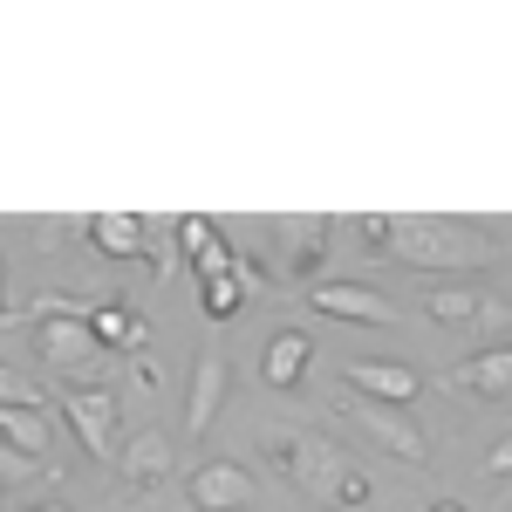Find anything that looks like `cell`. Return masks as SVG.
I'll return each mask as SVG.
<instances>
[{
  "mask_svg": "<svg viewBox=\"0 0 512 512\" xmlns=\"http://www.w3.org/2000/svg\"><path fill=\"white\" fill-rule=\"evenodd\" d=\"M390 260L417 267V274H478L499 267V239L485 233L478 219H444V212H410L390 226Z\"/></svg>",
  "mask_w": 512,
  "mask_h": 512,
  "instance_id": "6da1fadb",
  "label": "cell"
},
{
  "mask_svg": "<svg viewBox=\"0 0 512 512\" xmlns=\"http://www.w3.org/2000/svg\"><path fill=\"white\" fill-rule=\"evenodd\" d=\"M267 458L294 478L315 506H362L369 499V478L335 437L321 431H287V424H267Z\"/></svg>",
  "mask_w": 512,
  "mask_h": 512,
  "instance_id": "7a4b0ae2",
  "label": "cell"
},
{
  "mask_svg": "<svg viewBox=\"0 0 512 512\" xmlns=\"http://www.w3.org/2000/svg\"><path fill=\"white\" fill-rule=\"evenodd\" d=\"M335 417L349 424L362 444H376V451H390L396 465H410V472H424L431 465V437H424V424H410V410H396V403H376V396L362 390H335Z\"/></svg>",
  "mask_w": 512,
  "mask_h": 512,
  "instance_id": "3957f363",
  "label": "cell"
},
{
  "mask_svg": "<svg viewBox=\"0 0 512 512\" xmlns=\"http://www.w3.org/2000/svg\"><path fill=\"white\" fill-rule=\"evenodd\" d=\"M35 355L48 376H69V390H89V376H103V342L89 315H41L35 321Z\"/></svg>",
  "mask_w": 512,
  "mask_h": 512,
  "instance_id": "277c9868",
  "label": "cell"
},
{
  "mask_svg": "<svg viewBox=\"0 0 512 512\" xmlns=\"http://www.w3.org/2000/svg\"><path fill=\"white\" fill-rule=\"evenodd\" d=\"M185 506L192 512H246L253 506V472L239 458H205L185 472Z\"/></svg>",
  "mask_w": 512,
  "mask_h": 512,
  "instance_id": "5b68a950",
  "label": "cell"
},
{
  "mask_svg": "<svg viewBox=\"0 0 512 512\" xmlns=\"http://www.w3.org/2000/svg\"><path fill=\"white\" fill-rule=\"evenodd\" d=\"M171 458H178V451H171V431H158V424L137 431L117 451V499H151L164 478H171Z\"/></svg>",
  "mask_w": 512,
  "mask_h": 512,
  "instance_id": "8992f818",
  "label": "cell"
},
{
  "mask_svg": "<svg viewBox=\"0 0 512 512\" xmlns=\"http://www.w3.org/2000/svg\"><path fill=\"white\" fill-rule=\"evenodd\" d=\"M308 308L328 315V321H355V328H390L396 321V301L376 294V287H362V280H315L308 287Z\"/></svg>",
  "mask_w": 512,
  "mask_h": 512,
  "instance_id": "52a82bcc",
  "label": "cell"
},
{
  "mask_svg": "<svg viewBox=\"0 0 512 512\" xmlns=\"http://www.w3.org/2000/svg\"><path fill=\"white\" fill-rule=\"evenodd\" d=\"M424 315H431L437 328H451V335H478V328L512 321V301L478 294V287H431V294H424Z\"/></svg>",
  "mask_w": 512,
  "mask_h": 512,
  "instance_id": "ba28073f",
  "label": "cell"
},
{
  "mask_svg": "<svg viewBox=\"0 0 512 512\" xmlns=\"http://www.w3.org/2000/svg\"><path fill=\"white\" fill-rule=\"evenodd\" d=\"M62 417L76 424V437H82L89 458L117 465V396L110 390H62Z\"/></svg>",
  "mask_w": 512,
  "mask_h": 512,
  "instance_id": "9c48e42d",
  "label": "cell"
},
{
  "mask_svg": "<svg viewBox=\"0 0 512 512\" xmlns=\"http://www.w3.org/2000/svg\"><path fill=\"white\" fill-rule=\"evenodd\" d=\"M267 233H274V246H280V274L294 280V274H315L335 219H328V212H294V219H267Z\"/></svg>",
  "mask_w": 512,
  "mask_h": 512,
  "instance_id": "30bf717a",
  "label": "cell"
},
{
  "mask_svg": "<svg viewBox=\"0 0 512 512\" xmlns=\"http://www.w3.org/2000/svg\"><path fill=\"white\" fill-rule=\"evenodd\" d=\"M349 390L376 396V403H417V390H424V376L410 369V362H390V355H355L349 362Z\"/></svg>",
  "mask_w": 512,
  "mask_h": 512,
  "instance_id": "8fae6325",
  "label": "cell"
},
{
  "mask_svg": "<svg viewBox=\"0 0 512 512\" xmlns=\"http://www.w3.org/2000/svg\"><path fill=\"white\" fill-rule=\"evenodd\" d=\"M451 390L465 396H512V342H492V349H472L465 362H451L444 376Z\"/></svg>",
  "mask_w": 512,
  "mask_h": 512,
  "instance_id": "7c38bea8",
  "label": "cell"
},
{
  "mask_svg": "<svg viewBox=\"0 0 512 512\" xmlns=\"http://www.w3.org/2000/svg\"><path fill=\"white\" fill-rule=\"evenodd\" d=\"M219 403H226V355H219V349H198L192 396H185V437H205V431H212Z\"/></svg>",
  "mask_w": 512,
  "mask_h": 512,
  "instance_id": "4fadbf2b",
  "label": "cell"
},
{
  "mask_svg": "<svg viewBox=\"0 0 512 512\" xmlns=\"http://www.w3.org/2000/svg\"><path fill=\"white\" fill-rule=\"evenodd\" d=\"M178 246L192 253V274H198V280L233 274V267H239L233 253H226V239L212 233V219H198V212H185V219H178Z\"/></svg>",
  "mask_w": 512,
  "mask_h": 512,
  "instance_id": "5bb4252c",
  "label": "cell"
},
{
  "mask_svg": "<svg viewBox=\"0 0 512 512\" xmlns=\"http://www.w3.org/2000/svg\"><path fill=\"white\" fill-rule=\"evenodd\" d=\"M308 355H315V342H308L301 328H287V335H274V342H267V362H260L267 390H294V383L308 376Z\"/></svg>",
  "mask_w": 512,
  "mask_h": 512,
  "instance_id": "9a60e30c",
  "label": "cell"
},
{
  "mask_svg": "<svg viewBox=\"0 0 512 512\" xmlns=\"http://www.w3.org/2000/svg\"><path fill=\"white\" fill-rule=\"evenodd\" d=\"M89 239H96L110 260H144V246H151V233H144L137 212H96V219H89Z\"/></svg>",
  "mask_w": 512,
  "mask_h": 512,
  "instance_id": "2e32d148",
  "label": "cell"
},
{
  "mask_svg": "<svg viewBox=\"0 0 512 512\" xmlns=\"http://www.w3.org/2000/svg\"><path fill=\"white\" fill-rule=\"evenodd\" d=\"M253 287H260V280L246 274V267H233V274H212V280H198V308H205L212 321H233L239 308L253 301Z\"/></svg>",
  "mask_w": 512,
  "mask_h": 512,
  "instance_id": "e0dca14e",
  "label": "cell"
},
{
  "mask_svg": "<svg viewBox=\"0 0 512 512\" xmlns=\"http://www.w3.org/2000/svg\"><path fill=\"white\" fill-rule=\"evenodd\" d=\"M89 328H96V342H103V349H144V315H137V308H123V301H96Z\"/></svg>",
  "mask_w": 512,
  "mask_h": 512,
  "instance_id": "ac0fdd59",
  "label": "cell"
},
{
  "mask_svg": "<svg viewBox=\"0 0 512 512\" xmlns=\"http://www.w3.org/2000/svg\"><path fill=\"white\" fill-rule=\"evenodd\" d=\"M48 410H0V444H14L21 458H48Z\"/></svg>",
  "mask_w": 512,
  "mask_h": 512,
  "instance_id": "d6986e66",
  "label": "cell"
},
{
  "mask_svg": "<svg viewBox=\"0 0 512 512\" xmlns=\"http://www.w3.org/2000/svg\"><path fill=\"white\" fill-rule=\"evenodd\" d=\"M0 410H41V383L21 376L14 362H0Z\"/></svg>",
  "mask_w": 512,
  "mask_h": 512,
  "instance_id": "ffe728a7",
  "label": "cell"
},
{
  "mask_svg": "<svg viewBox=\"0 0 512 512\" xmlns=\"http://www.w3.org/2000/svg\"><path fill=\"white\" fill-rule=\"evenodd\" d=\"M14 478H41V458H21L14 444H0V492H7Z\"/></svg>",
  "mask_w": 512,
  "mask_h": 512,
  "instance_id": "44dd1931",
  "label": "cell"
},
{
  "mask_svg": "<svg viewBox=\"0 0 512 512\" xmlns=\"http://www.w3.org/2000/svg\"><path fill=\"white\" fill-rule=\"evenodd\" d=\"M390 226L396 219H383V212H362V219H355V233L369 239V246H383V253H390Z\"/></svg>",
  "mask_w": 512,
  "mask_h": 512,
  "instance_id": "7402d4cb",
  "label": "cell"
},
{
  "mask_svg": "<svg viewBox=\"0 0 512 512\" xmlns=\"http://www.w3.org/2000/svg\"><path fill=\"white\" fill-rule=\"evenodd\" d=\"M485 478H512V437L492 444V458H485Z\"/></svg>",
  "mask_w": 512,
  "mask_h": 512,
  "instance_id": "603a6c76",
  "label": "cell"
},
{
  "mask_svg": "<svg viewBox=\"0 0 512 512\" xmlns=\"http://www.w3.org/2000/svg\"><path fill=\"white\" fill-rule=\"evenodd\" d=\"M0 280H7V260H0ZM21 321V308H7V294H0V328H14Z\"/></svg>",
  "mask_w": 512,
  "mask_h": 512,
  "instance_id": "cb8c5ba5",
  "label": "cell"
},
{
  "mask_svg": "<svg viewBox=\"0 0 512 512\" xmlns=\"http://www.w3.org/2000/svg\"><path fill=\"white\" fill-rule=\"evenodd\" d=\"M28 512H76V506H62V499H41V506H28Z\"/></svg>",
  "mask_w": 512,
  "mask_h": 512,
  "instance_id": "d4e9b609",
  "label": "cell"
},
{
  "mask_svg": "<svg viewBox=\"0 0 512 512\" xmlns=\"http://www.w3.org/2000/svg\"><path fill=\"white\" fill-rule=\"evenodd\" d=\"M431 512H465V506H458V499H444V506H431Z\"/></svg>",
  "mask_w": 512,
  "mask_h": 512,
  "instance_id": "484cf974",
  "label": "cell"
},
{
  "mask_svg": "<svg viewBox=\"0 0 512 512\" xmlns=\"http://www.w3.org/2000/svg\"><path fill=\"white\" fill-rule=\"evenodd\" d=\"M0 512H14V492H0Z\"/></svg>",
  "mask_w": 512,
  "mask_h": 512,
  "instance_id": "4316f807",
  "label": "cell"
},
{
  "mask_svg": "<svg viewBox=\"0 0 512 512\" xmlns=\"http://www.w3.org/2000/svg\"><path fill=\"white\" fill-rule=\"evenodd\" d=\"M506 512H512V506H506Z\"/></svg>",
  "mask_w": 512,
  "mask_h": 512,
  "instance_id": "83f0119b",
  "label": "cell"
}]
</instances>
